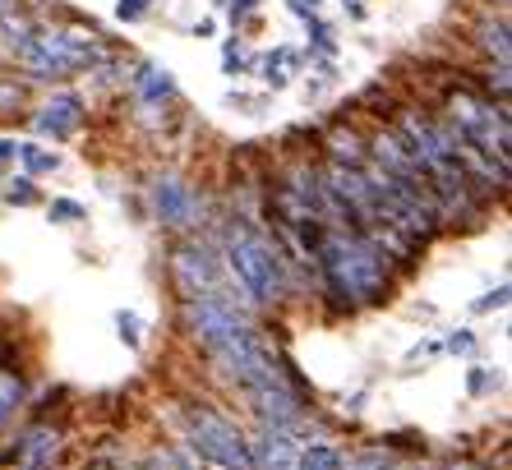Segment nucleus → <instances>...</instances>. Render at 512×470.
Segmentation results:
<instances>
[{
  "instance_id": "9",
  "label": "nucleus",
  "mask_w": 512,
  "mask_h": 470,
  "mask_svg": "<svg viewBox=\"0 0 512 470\" xmlns=\"http://www.w3.org/2000/svg\"><path fill=\"white\" fill-rule=\"evenodd\" d=\"M480 47L499 60V65H508V24L503 19H485L480 24Z\"/></svg>"
},
{
  "instance_id": "2",
  "label": "nucleus",
  "mask_w": 512,
  "mask_h": 470,
  "mask_svg": "<svg viewBox=\"0 0 512 470\" xmlns=\"http://www.w3.org/2000/svg\"><path fill=\"white\" fill-rule=\"evenodd\" d=\"M190 434H194V452L208 461H217L222 470H254V452L240 438L236 424H227L213 411H194L190 415Z\"/></svg>"
},
{
  "instance_id": "14",
  "label": "nucleus",
  "mask_w": 512,
  "mask_h": 470,
  "mask_svg": "<svg viewBox=\"0 0 512 470\" xmlns=\"http://www.w3.org/2000/svg\"><path fill=\"white\" fill-rule=\"evenodd\" d=\"M342 470H393V466H388V457H383V452H365L360 461H351V466H342Z\"/></svg>"
},
{
  "instance_id": "15",
  "label": "nucleus",
  "mask_w": 512,
  "mask_h": 470,
  "mask_svg": "<svg viewBox=\"0 0 512 470\" xmlns=\"http://www.w3.org/2000/svg\"><path fill=\"white\" fill-rule=\"evenodd\" d=\"M5 199L10 203H19V208H24V203H33L37 194H33V180H14L10 185V194H5Z\"/></svg>"
},
{
  "instance_id": "6",
  "label": "nucleus",
  "mask_w": 512,
  "mask_h": 470,
  "mask_svg": "<svg viewBox=\"0 0 512 470\" xmlns=\"http://www.w3.org/2000/svg\"><path fill=\"white\" fill-rule=\"evenodd\" d=\"M79 120H84V102L79 97H51L42 111H37V130L51 134V139H65V134L79 130Z\"/></svg>"
},
{
  "instance_id": "22",
  "label": "nucleus",
  "mask_w": 512,
  "mask_h": 470,
  "mask_svg": "<svg viewBox=\"0 0 512 470\" xmlns=\"http://www.w3.org/2000/svg\"><path fill=\"white\" fill-rule=\"evenodd\" d=\"M10 5H14V0H0V14H5V10H10Z\"/></svg>"
},
{
  "instance_id": "13",
  "label": "nucleus",
  "mask_w": 512,
  "mask_h": 470,
  "mask_svg": "<svg viewBox=\"0 0 512 470\" xmlns=\"http://www.w3.org/2000/svg\"><path fill=\"white\" fill-rule=\"evenodd\" d=\"M51 217H56V222H79V217H84V208H79V203H70V199H56V203H51Z\"/></svg>"
},
{
  "instance_id": "21",
  "label": "nucleus",
  "mask_w": 512,
  "mask_h": 470,
  "mask_svg": "<svg viewBox=\"0 0 512 470\" xmlns=\"http://www.w3.org/2000/svg\"><path fill=\"white\" fill-rule=\"evenodd\" d=\"M14 153H19V148H14V143H10V139H0V162H10V157H14Z\"/></svg>"
},
{
  "instance_id": "7",
  "label": "nucleus",
  "mask_w": 512,
  "mask_h": 470,
  "mask_svg": "<svg viewBox=\"0 0 512 470\" xmlns=\"http://www.w3.org/2000/svg\"><path fill=\"white\" fill-rule=\"evenodd\" d=\"M346 457H342V447L328 443V438H314V443L300 447V457H296V470H342Z\"/></svg>"
},
{
  "instance_id": "4",
  "label": "nucleus",
  "mask_w": 512,
  "mask_h": 470,
  "mask_svg": "<svg viewBox=\"0 0 512 470\" xmlns=\"http://www.w3.org/2000/svg\"><path fill=\"white\" fill-rule=\"evenodd\" d=\"M176 282H180V291L190 295H213L217 291V268H213V259H208V249H180L176 254Z\"/></svg>"
},
{
  "instance_id": "19",
  "label": "nucleus",
  "mask_w": 512,
  "mask_h": 470,
  "mask_svg": "<svg viewBox=\"0 0 512 470\" xmlns=\"http://www.w3.org/2000/svg\"><path fill=\"white\" fill-rule=\"evenodd\" d=\"M471 392H489V369H476V374H471Z\"/></svg>"
},
{
  "instance_id": "11",
  "label": "nucleus",
  "mask_w": 512,
  "mask_h": 470,
  "mask_svg": "<svg viewBox=\"0 0 512 470\" xmlns=\"http://www.w3.org/2000/svg\"><path fill=\"white\" fill-rule=\"evenodd\" d=\"M14 157H19L28 171H56V166H60V157L47 153V148H37V143H24V148H19Z\"/></svg>"
},
{
  "instance_id": "12",
  "label": "nucleus",
  "mask_w": 512,
  "mask_h": 470,
  "mask_svg": "<svg viewBox=\"0 0 512 470\" xmlns=\"http://www.w3.org/2000/svg\"><path fill=\"white\" fill-rule=\"evenodd\" d=\"M148 5H153V0H120L116 14L125 19V24H134V19H143V14H148Z\"/></svg>"
},
{
  "instance_id": "10",
  "label": "nucleus",
  "mask_w": 512,
  "mask_h": 470,
  "mask_svg": "<svg viewBox=\"0 0 512 470\" xmlns=\"http://www.w3.org/2000/svg\"><path fill=\"white\" fill-rule=\"evenodd\" d=\"M51 447H56V434L37 429V434H28V438H24V452H19V457H24L28 466H37V461H47V457H51Z\"/></svg>"
},
{
  "instance_id": "5",
  "label": "nucleus",
  "mask_w": 512,
  "mask_h": 470,
  "mask_svg": "<svg viewBox=\"0 0 512 470\" xmlns=\"http://www.w3.org/2000/svg\"><path fill=\"white\" fill-rule=\"evenodd\" d=\"M300 447H305V438H300V434H286V429H263L259 447H250V452H254V466H263V470H296Z\"/></svg>"
},
{
  "instance_id": "1",
  "label": "nucleus",
  "mask_w": 512,
  "mask_h": 470,
  "mask_svg": "<svg viewBox=\"0 0 512 470\" xmlns=\"http://www.w3.org/2000/svg\"><path fill=\"white\" fill-rule=\"evenodd\" d=\"M227 263L236 272V282L245 286L254 305H273L277 295H282V263L268 245H263L259 235L250 231H231L227 240Z\"/></svg>"
},
{
  "instance_id": "8",
  "label": "nucleus",
  "mask_w": 512,
  "mask_h": 470,
  "mask_svg": "<svg viewBox=\"0 0 512 470\" xmlns=\"http://www.w3.org/2000/svg\"><path fill=\"white\" fill-rule=\"evenodd\" d=\"M176 93V83H171V74L162 70V65H143L139 74V97L143 102H162V97Z\"/></svg>"
},
{
  "instance_id": "16",
  "label": "nucleus",
  "mask_w": 512,
  "mask_h": 470,
  "mask_svg": "<svg viewBox=\"0 0 512 470\" xmlns=\"http://www.w3.org/2000/svg\"><path fill=\"white\" fill-rule=\"evenodd\" d=\"M116 328H120V337L130 341V346H139V318L134 314H116Z\"/></svg>"
},
{
  "instance_id": "3",
  "label": "nucleus",
  "mask_w": 512,
  "mask_h": 470,
  "mask_svg": "<svg viewBox=\"0 0 512 470\" xmlns=\"http://www.w3.org/2000/svg\"><path fill=\"white\" fill-rule=\"evenodd\" d=\"M153 203H157V217L167 226H185V231H190V226L199 222V199H194L180 180H157Z\"/></svg>"
},
{
  "instance_id": "18",
  "label": "nucleus",
  "mask_w": 512,
  "mask_h": 470,
  "mask_svg": "<svg viewBox=\"0 0 512 470\" xmlns=\"http://www.w3.org/2000/svg\"><path fill=\"white\" fill-rule=\"evenodd\" d=\"M448 351H453V355H471V351H476V337H471V332H453V337H448Z\"/></svg>"
},
{
  "instance_id": "20",
  "label": "nucleus",
  "mask_w": 512,
  "mask_h": 470,
  "mask_svg": "<svg viewBox=\"0 0 512 470\" xmlns=\"http://www.w3.org/2000/svg\"><path fill=\"white\" fill-rule=\"evenodd\" d=\"M139 470H171V461L167 457H153V461H143Z\"/></svg>"
},
{
  "instance_id": "17",
  "label": "nucleus",
  "mask_w": 512,
  "mask_h": 470,
  "mask_svg": "<svg viewBox=\"0 0 512 470\" xmlns=\"http://www.w3.org/2000/svg\"><path fill=\"white\" fill-rule=\"evenodd\" d=\"M333 148H337V157H360L356 134H342V130H337V134H333Z\"/></svg>"
}]
</instances>
